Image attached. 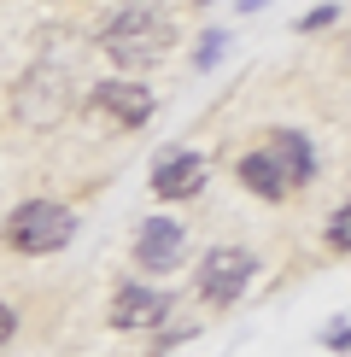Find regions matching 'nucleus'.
Returning a JSON list of instances; mask_svg holds the SVG:
<instances>
[{"label": "nucleus", "mask_w": 351, "mask_h": 357, "mask_svg": "<svg viewBox=\"0 0 351 357\" xmlns=\"http://www.w3.org/2000/svg\"><path fill=\"white\" fill-rule=\"evenodd\" d=\"M100 53L117 59L123 70H141V65H158L170 47H176V24L164 18L158 6H123L100 24Z\"/></svg>", "instance_id": "f257e3e1"}, {"label": "nucleus", "mask_w": 351, "mask_h": 357, "mask_svg": "<svg viewBox=\"0 0 351 357\" xmlns=\"http://www.w3.org/2000/svg\"><path fill=\"white\" fill-rule=\"evenodd\" d=\"M70 234H77V217L58 199H24L18 211L6 217V246L24 252V258H47V252H58Z\"/></svg>", "instance_id": "f03ea898"}, {"label": "nucleus", "mask_w": 351, "mask_h": 357, "mask_svg": "<svg viewBox=\"0 0 351 357\" xmlns=\"http://www.w3.org/2000/svg\"><path fill=\"white\" fill-rule=\"evenodd\" d=\"M12 112H18V123H24V129H53L58 117L70 112V77H65L58 65H36V70H24L18 94H12Z\"/></svg>", "instance_id": "7ed1b4c3"}, {"label": "nucleus", "mask_w": 351, "mask_h": 357, "mask_svg": "<svg viewBox=\"0 0 351 357\" xmlns=\"http://www.w3.org/2000/svg\"><path fill=\"white\" fill-rule=\"evenodd\" d=\"M252 275H258V258H252V252L217 246V252H205V258H199V299L211 305V310H228L246 287H252Z\"/></svg>", "instance_id": "20e7f679"}, {"label": "nucleus", "mask_w": 351, "mask_h": 357, "mask_svg": "<svg viewBox=\"0 0 351 357\" xmlns=\"http://www.w3.org/2000/svg\"><path fill=\"white\" fill-rule=\"evenodd\" d=\"M88 106H94L100 117H111L117 129H141L146 117H153V88H146V82H129V77H117V82H100Z\"/></svg>", "instance_id": "39448f33"}, {"label": "nucleus", "mask_w": 351, "mask_h": 357, "mask_svg": "<svg viewBox=\"0 0 351 357\" xmlns=\"http://www.w3.org/2000/svg\"><path fill=\"white\" fill-rule=\"evenodd\" d=\"M182 252H187V229L182 222H170V217H146L141 222V234H135V264L141 270H176Z\"/></svg>", "instance_id": "423d86ee"}, {"label": "nucleus", "mask_w": 351, "mask_h": 357, "mask_svg": "<svg viewBox=\"0 0 351 357\" xmlns=\"http://www.w3.org/2000/svg\"><path fill=\"white\" fill-rule=\"evenodd\" d=\"M170 317V299L158 287H141V281H123L111 299V328H158Z\"/></svg>", "instance_id": "0eeeda50"}, {"label": "nucleus", "mask_w": 351, "mask_h": 357, "mask_svg": "<svg viewBox=\"0 0 351 357\" xmlns=\"http://www.w3.org/2000/svg\"><path fill=\"white\" fill-rule=\"evenodd\" d=\"M199 188H205V165H199V153L176 146V153L158 158V170H153V193H158V199H194Z\"/></svg>", "instance_id": "6e6552de"}, {"label": "nucleus", "mask_w": 351, "mask_h": 357, "mask_svg": "<svg viewBox=\"0 0 351 357\" xmlns=\"http://www.w3.org/2000/svg\"><path fill=\"white\" fill-rule=\"evenodd\" d=\"M263 153L275 158V170L287 176V188H292V193L316 182V153H311V141H304L299 129H275V135H270V146H263Z\"/></svg>", "instance_id": "1a4fd4ad"}, {"label": "nucleus", "mask_w": 351, "mask_h": 357, "mask_svg": "<svg viewBox=\"0 0 351 357\" xmlns=\"http://www.w3.org/2000/svg\"><path fill=\"white\" fill-rule=\"evenodd\" d=\"M234 170H240V182L252 188L258 199H270V205H281V199H292V188H287V176L275 170V158L263 153V146H258V153H246V158H240V165H234Z\"/></svg>", "instance_id": "9d476101"}, {"label": "nucleus", "mask_w": 351, "mask_h": 357, "mask_svg": "<svg viewBox=\"0 0 351 357\" xmlns=\"http://www.w3.org/2000/svg\"><path fill=\"white\" fill-rule=\"evenodd\" d=\"M345 222H351V217H345V205H340V211L328 217V246H334V252H345V241H351V234H345Z\"/></svg>", "instance_id": "9b49d317"}, {"label": "nucleus", "mask_w": 351, "mask_h": 357, "mask_svg": "<svg viewBox=\"0 0 351 357\" xmlns=\"http://www.w3.org/2000/svg\"><path fill=\"white\" fill-rule=\"evenodd\" d=\"M334 18H340V6H316V12H304L299 29H322V24H334Z\"/></svg>", "instance_id": "f8f14e48"}, {"label": "nucleus", "mask_w": 351, "mask_h": 357, "mask_svg": "<svg viewBox=\"0 0 351 357\" xmlns=\"http://www.w3.org/2000/svg\"><path fill=\"white\" fill-rule=\"evenodd\" d=\"M12 328H18V310H12V305H0V346L12 340Z\"/></svg>", "instance_id": "ddd939ff"}]
</instances>
